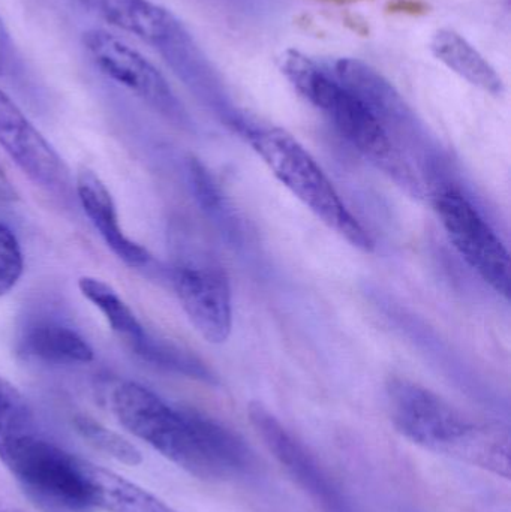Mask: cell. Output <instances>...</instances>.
Listing matches in <instances>:
<instances>
[{
  "mask_svg": "<svg viewBox=\"0 0 511 512\" xmlns=\"http://www.w3.org/2000/svg\"><path fill=\"white\" fill-rule=\"evenodd\" d=\"M431 50L440 62L473 86L495 96L504 92L503 80L491 63L459 33L438 30L432 38Z\"/></svg>",
  "mask_w": 511,
  "mask_h": 512,
  "instance_id": "2e32d148",
  "label": "cell"
},
{
  "mask_svg": "<svg viewBox=\"0 0 511 512\" xmlns=\"http://www.w3.org/2000/svg\"><path fill=\"white\" fill-rule=\"evenodd\" d=\"M83 45L96 68L168 119L183 122L185 111L164 75L140 51L102 29L87 30Z\"/></svg>",
  "mask_w": 511,
  "mask_h": 512,
  "instance_id": "52a82bcc",
  "label": "cell"
},
{
  "mask_svg": "<svg viewBox=\"0 0 511 512\" xmlns=\"http://www.w3.org/2000/svg\"><path fill=\"white\" fill-rule=\"evenodd\" d=\"M75 427H77L80 435L83 436L89 444L98 450L104 451L108 456L114 457L119 462L126 465L137 466L143 462L140 450L132 445L128 439L120 436L119 433L107 429L98 421L89 417L75 418Z\"/></svg>",
  "mask_w": 511,
  "mask_h": 512,
  "instance_id": "d6986e66",
  "label": "cell"
},
{
  "mask_svg": "<svg viewBox=\"0 0 511 512\" xmlns=\"http://www.w3.org/2000/svg\"><path fill=\"white\" fill-rule=\"evenodd\" d=\"M90 8L111 26L143 39L176 62L191 47L182 24L168 9L150 0H87Z\"/></svg>",
  "mask_w": 511,
  "mask_h": 512,
  "instance_id": "7c38bea8",
  "label": "cell"
},
{
  "mask_svg": "<svg viewBox=\"0 0 511 512\" xmlns=\"http://www.w3.org/2000/svg\"><path fill=\"white\" fill-rule=\"evenodd\" d=\"M99 510L108 512H176L161 499L111 471L90 466Z\"/></svg>",
  "mask_w": 511,
  "mask_h": 512,
  "instance_id": "e0dca14e",
  "label": "cell"
},
{
  "mask_svg": "<svg viewBox=\"0 0 511 512\" xmlns=\"http://www.w3.org/2000/svg\"><path fill=\"white\" fill-rule=\"evenodd\" d=\"M20 349L27 357L50 364H87L93 361L92 346L74 328L57 321H38L24 330Z\"/></svg>",
  "mask_w": 511,
  "mask_h": 512,
  "instance_id": "9a60e30c",
  "label": "cell"
},
{
  "mask_svg": "<svg viewBox=\"0 0 511 512\" xmlns=\"http://www.w3.org/2000/svg\"><path fill=\"white\" fill-rule=\"evenodd\" d=\"M110 408L135 438L201 480L236 477L254 463L239 435L201 412L171 405L138 382L116 385Z\"/></svg>",
  "mask_w": 511,
  "mask_h": 512,
  "instance_id": "6da1fadb",
  "label": "cell"
},
{
  "mask_svg": "<svg viewBox=\"0 0 511 512\" xmlns=\"http://www.w3.org/2000/svg\"><path fill=\"white\" fill-rule=\"evenodd\" d=\"M24 271V256L15 234L0 224V298L17 285Z\"/></svg>",
  "mask_w": 511,
  "mask_h": 512,
  "instance_id": "ffe728a7",
  "label": "cell"
},
{
  "mask_svg": "<svg viewBox=\"0 0 511 512\" xmlns=\"http://www.w3.org/2000/svg\"><path fill=\"white\" fill-rule=\"evenodd\" d=\"M36 433L38 427L29 403L11 382L0 376V460Z\"/></svg>",
  "mask_w": 511,
  "mask_h": 512,
  "instance_id": "ac0fdd59",
  "label": "cell"
},
{
  "mask_svg": "<svg viewBox=\"0 0 511 512\" xmlns=\"http://www.w3.org/2000/svg\"><path fill=\"white\" fill-rule=\"evenodd\" d=\"M81 295L93 304L104 315L108 327L128 346L135 355L144 361L173 370L191 378L210 381L209 370L200 361L174 348L173 345L161 342L150 336L146 328L138 321L131 307L104 280L96 277L83 276L78 280Z\"/></svg>",
  "mask_w": 511,
  "mask_h": 512,
  "instance_id": "ba28073f",
  "label": "cell"
},
{
  "mask_svg": "<svg viewBox=\"0 0 511 512\" xmlns=\"http://www.w3.org/2000/svg\"><path fill=\"white\" fill-rule=\"evenodd\" d=\"M75 192L90 224L98 231L113 254L132 268L147 267L152 255L140 243L126 236L120 227L113 195L95 171L80 168L75 177Z\"/></svg>",
  "mask_w": 511,
  "mask_h": 512,
  "instance_id": "4fadbf2b",
  "label": "cell"
},
{
  "mask_svg": "<svg viewBox=\"0 0 511 512\" xmlns=\"http://www.w3.org/2000/svg\"><path fill=\"white\" fill-rule=\"evenodd\" d=\"M240 134L273 176L330 230L353 248L371 254L375 242L341 200L314 156L296 137L276 126L239 125Z\"/></svg>",
  "mask_w": 511,
  "mask_h": 512,
  "instance_id": "277c9868",
  "label": "cell"
},
{
  "mask_svg": "<svg viewBox=\"0 0 511 512\" xmlns=\"http://www.w3.org/2000/svg\"><path fill=\"white\" fill-rule=\"evenodd\" d=\"M6 468L24 495L45 512L98 510L89 463L72 456L36 433L24 439L5 459Z\"/></svg>",
  "mask_w": 511,
  "mask_h": 512,
  "instance_id": "5b68a950",
  "label": "cell"
},
{
  "mask_svg": "<svg viewBox=\"0 0 511 512\" xmlns=\"http://www.w3.org/2000/svg\"><path fill=\"white\" fill-rule=\"evenodd\" d=\"M0 198H5V200H14L15 198V191L8 179L3 176L2 171H0Z\"/></svg>",
  "mask_w": 511,
  "mask_h": 512,
  "instance_id": "7402d4cb",
  "label": "cell"
},
{
  "mask_svg": "<svg viewBox=\"0 0 511 512\" xmlns=\"http://www.w3.org/2000/svg\"><path fill=\"white\" fill-rule=\"evenodd\" d=\"M386 397L392 423L414 444L509 478V436L500 430L474 423L443 397L408 379H390Z\"/></svg>",
  "mask_w": 511,
  "mask_h": 512,
  "instance_id": "3957f363",
  "label": "cell"
},
{
  "mask_svg": "<svg viewBox=\"0 0 511 512\" xmlns=\"http://www.w3.org/2000/svg\"><path fill=\"white\" fill-rule=\"evenodd\" d=\"M281 68L294 89L321 111L342 140L408 194L416 198L425 195L411 159L362 99L299 51L288 50L282 56Z\"/></svg>",
  "mask_w": 511,
  "mask_h": 512,
  "instance_id": "7a4b0ae2",
  "label": "cell"
},
{
  "mask_svg": "<svg viewBox=\"0 0 511 512\" xmlns=\"http://www.w3.org/2000/svg\"><path fill=\"white\" fill-rule=\"evenodd\" d=\"M333 77L368 105L396 143L395 134L402 138L410 131L413 120L407 104L395 87L371 66L357 59H339L333 66Z\"/></svg>",
  "mask_w": 511,
  "mask_h": 512,
  "instance_id": "5bb4252c",
  "label": "cell"
},
{
  "mask_svg": "<svg viewBox=\"0 0 511 512\" xmlns=\"http://www.w3.org/2000/svg\"><path fill=\"white\" fill-rule=\"evenodd\" d=\"M0 147L39 188L57 195L71 191V176L59 153L2 89Z\"/></svg>",
  "mask_w": 511,
  "mask_h": 512,
  "instance_id": "8fae6325",
  "label": "cell"
},
{
  "mask_svg": "<svg viewBox=\"0 0 511 512\" xmlns=\"http://www.w3.org/2000/svg\"><path fill=\"white\" fill-rule=\"evenodd\" d=\"M249 420L279 465L324 512H353L344 493L327 475L314 454L297 441L272 412L260 403H251Z\"/></svg>",
  "mask_w": 511,
  "mask_h": 512,
  "instance_id": "30bf717a",
  "label": "cell"
},
{
  "mask_svg": "<svg viewBox=\"0 0 511 512\" xmlns=\"http://www.w3.org/2000/svg\"><path fill=\"white\" fill-rule=\"evenodd\" d=\"M12 60H14V44L5 24L0 20V75H5L9 71Z\"/></svg>",
  "mask_w": 511,
  "mask_h": 512,
  "instance_id": "44dd1931",
  "label": "cell"
},
{
  "mask_svg": "<svg viewBox=\"0 0 511 512\" xmlns=\"http://www.w3.org/2000/svg\"><path fill=\"white\" fill-rule=\"evenodd\" d=\"M171 283L192 327L212 345H222L233 331V292L218 265L182 264L171 271Z\"/></svg>",
  "mask_w": 511,
  "mask_h": 512,
  "instance_id": "9c48e42d",
  "label": "cell"
},
{
  "mask_svg": "<svg viewBox=\"0 0 511 512\" xmlns=\"http://www.w3.org/2000/svg\"><path fill=\"white\" fill-rule=\"evenodd\" d=\"M0 512H23V511H20V510H15V508H0Z\"/></svg>",
  "mask_w": 511,
  "mask_h": 512,
  "instance_id": "603a6c76",
  "label": "cell"
},
{
  "mask_svg": "<svg viewBox=\"0 0 511 512\" xmlns=\"http://www.w3.org/2000/svg\"><path fill=\"white\" fill-rule=\"evenodd\" d=\"M432 204L452 245L471 270L498 295L510 300V255L494 228L473 203L452 186L432 195Z\"/></svg>",
  "mask_w": 511,
  "mask_h": 512,
  "instance_id": "8992f818",
  "label": "cell"
}]
</instances>
